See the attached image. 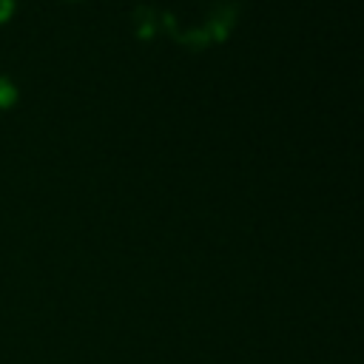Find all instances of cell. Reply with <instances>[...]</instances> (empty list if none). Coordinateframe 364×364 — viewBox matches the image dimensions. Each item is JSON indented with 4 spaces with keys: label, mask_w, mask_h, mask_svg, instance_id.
Returning a JSON list of instances; mask_svg holds the SVG:
<instances>
[{
    "label": "cell",
    "mask_w": 364,
    "mask_h": 364,
    "mask_svg": "<svg viewBox=\"0 0 364 364\" xmlns=\"http://www.w3.org/2000/svg\"><path fill=\"white\" fill-rule=\"evenodd\" d=\"M17 102V82L0 71V108H9Z\"/></svg>",
    "instance_id": "obj_1"
},
{
    "label": "cell",
    "mask_w": 364,
    "mask_h": 364,
    "mask_svg": "<svg viewBox=\"0 0 364 364\" xmlns=\"http://www.w3.org/2000/svg\"><path fill=\"white\" fill-rule=\"evenodd\" d=\"M14 6H17V0H0V23H6L14 14Z\"/></svg>",
    "instance_id": "obj_2"
}]
</instances>
